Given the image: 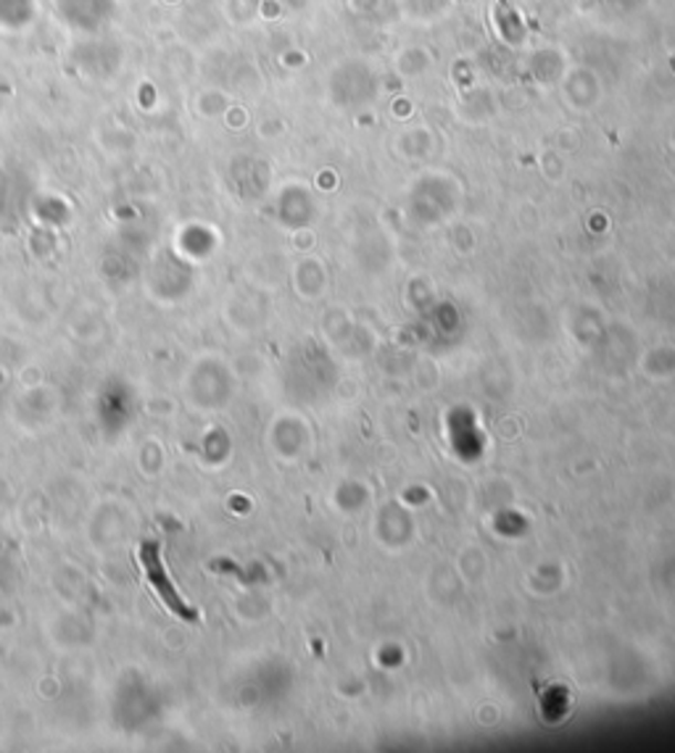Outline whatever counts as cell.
Listing matches in <instances>:
<instances>
[{"instance_id": "cell-1", "label": "cell", "mask_w": 675, "mask_h": 753, "mask_svg": "<svg viewBox=\"0 0 675 753\" xmlns=\"http://www.w3.org/2000/svg\"><path fill=\"white\" fill-rule=\"evenodd\" d=\"M140 564H143V572H146V580L151 582L156 587V593H159L161 604L169 608V612L180 616V619H196V612L193 608H188L182 604L180 593L175 591V585L169 582V574L164 570V561H161V545L159 543H143L140 545Z\"/></svg>"}]
</instances>
